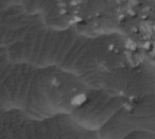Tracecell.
<instances>
[{
  "label": "cell",
  "mask_w": 155,
  "mask_h": 139,
  "mask_svg": "<svg viewBox=\"0 0 155 139\" xmlns=\"http://www.w3.org/2000/svg\"><path fill=\"white\" fill-rule=\"evenodd\" d=\"M91 89L80 77L54 66H35L9 61L2 70L1 99L5 111L30 117L72 115L88 99Z\"/></svg>",
  "instance_id": "cell-1"
}]
</instances>
